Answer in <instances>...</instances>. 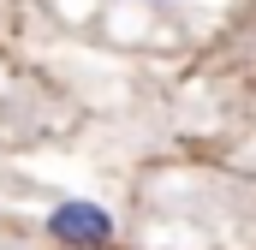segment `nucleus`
Listing matches in <instances>:
<instances>
[{
  "instance_id": "nucleus-1",
  "label": "nucleus",
  "mask_w": 256,
  "mask_h": 250,
  "mask_svg": "<svg viewBox=\"0 0 256 250\" xmlns=\"http://www.w3.org/2000/svg\"><path fill=\"white\" fill-rule=\"evenodd\" d=\"M48 232H54L60 244H72V250H90V244H108V238H114V214H108L102 202L72 196V202H60V208L48 214Z\"/></svg>"
}]
</instances>
